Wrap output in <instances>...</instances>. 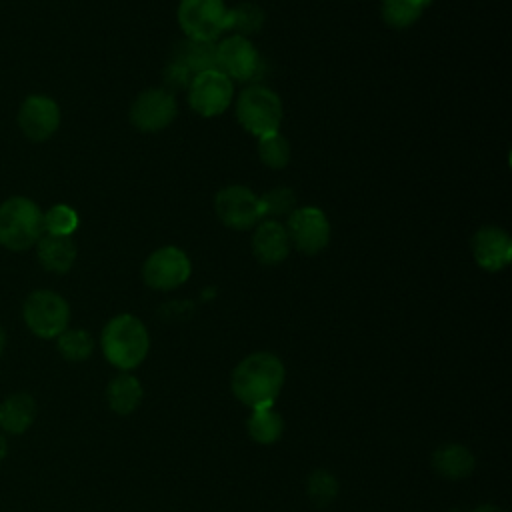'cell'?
<instances>
[{"label": "cell", "instance_id": "obj_1", "mask_svg": "<svg viewBox=\"0 0 512 512\" xmlns=\"http://www.w3.org/2000/svg\"><path fill=\"white\" fill-rule=\"evenodd\" d=\"M282 384L284 364L270 352H254L246 356L232 372L234 396L252 410L274 406Z\"/></svg>", "mask_w": 512, "mask_h": 512}, {"label": "cell", "instance_id": "obj_2", "mask_svg": "<svg viewBox=\"0 0 512 512\" xmlns=\"http://www.w3.org/2000/svg\"><path fill=\"white\" fill-rule=\"evenodd\" d=\"M100 344L106 360L128 372L146 358L150 338L142 320L132 314H118L104 326Z\"/></svg>", "mask_w": 512, "mask_h": 512}, {"label": "cell", "instance_id": "obj_3", "mask_svg": "<svg viewBox=\"0 0 512 512\" xmlns=\"http://www.w3.org/2000/svg\"><path fill=\"white\" fill-rule=\"evenodd\" d=\"M44 214L22 196H14L0 206V244L8 250H26L40 240Z\"/></svg>", "mask_w": 512, "mask_h": 512}, {"label": "cell", "instance_id": "obj_4", "mask_svg": "<svg viewBox=\"0 0 512 512\" xmlns=\"http://www.w3.org/2000/svg\"><path fill=\"white\" fill-rule=\"evenodd\" d=\"M236 118L254 136L276 132L282 122V100L266 86L244 88L236 100Z\"/></svg>", "mask_w": 512, "mask_h": 512}, {"label": "cell", "instance_id": "obj_5", "mask_svg": "<svg viewBox=\"0 0 512 512\" xmlns=\"http://www.w3.org/2000/svg\"><path fill=\"white\" fill-rule=\"evenodd\" d=\"M24 322L40 338L60 336L70 320L68 302L52 290H36L24 302Z\"/></svg>", "mask_w": 512, "mask_h": 512}, {"label": "cell", "instance_id": "obj_6", "mask_svg": "<svg viewBox=\"0 0 512 512\" xmlns=\"http://www.w3.org/2000/svg\"><path fill=\"white\" fill-rule=\"evenodd\" d=\"M224 0H180L178 24L186 38L214 42L226 30Z\"/></svg>", "mask_w": 512, "mask_h": 512}, {"label": "cell", "instance_id": "obj_7", "mask_svg": "<svg viewBox=\"0 0 512 512\" xmlns=\"http://www.w3.org/2000/svg\"><path fill=\"white\" fill-rule=\"evenodd\" d=\"M232 96V80L216 68L194 74L188 86V104L196 114L204 118L222 114L230 106Z\"/></svg>", "mask_w": 512, "mask_h": 512}, {"label": "cell", "instance_id": "obj_8", "mask_svg": "<svg viewBox=\"0 0 512 512\" xmlns=\"http://www.w3.org/2000/svg\"><path fill=\"white\" fill-rule=\"evenodd\" d=\"M214 212L218 220L232 230H248L262 220L260 198L240 184L218 190L214 198Z\"/></svg>", "mask_w": 512, "mask_h": 512}, {"label": "cell", "instance_id": "obj_9", "mask_svg": "<svg viewBox=\"0 0 512 512\" xmlns=\"http://www.w3.org/2000/svg\"><path fill=\"white\" fill-rule=\"evenodd\" d=\"M190 272V258L176 246H162L154 250L142 266L144 282L154 290H174L190 278Z\"/></svg>", "mask_w": 512, "mask_h": 512}, {"label": "cell", "instance_id": "obj_10", "mask_svg": "<svg viewBox=\"0 0 512 512\" xmlns=\"http://www.w3.org/2000/svg\"><path fill=\"white\" fill-rule=\"evenodd\" d=\"M290 246L302 254H318L330 242V222L316 206L296 208L286 224Z\"/></svg>", "mask_w": 512, "mask_h": 512}, {"label": "cell", "instance_id": "obj_11", "mask_svg": "<svg viewBox=\"0 0 512 512\" xmlns=\"http://www.w3.org/2000/svg\"><path fill=\"white\" fill-rule=\"evenodd\" d=\"M178 106L172 92L166 88H150L136 96L130 106V122L140 132L164 130L176 118Z\"/></svg>", "mask_w": 512, "mask_h": 512}, {"label": "cell", "instance_id": "obj_12", "mask_svg": "<svg viewBox=\"0 0 512 512\" xmlns=\"http://www.w3.org/2000/svg\"><path fill=\"white\" fill-rule=\"evenodd\" d=\"M216 70L230 80H248L258 70V50L248 38L232 34L216 44Z\"/></svg>", "mask_w": 512, "mask_h": 512}, {"label": "cell", "instance_id": "obj_13", "mask_svg": "<svg viewBox=\"0 0 512 512\" xmlns=\"http://www.w3.org/2000/svg\"><path fill=\"white\" fill-rule=\"evenodd\" d=\"M472 256L486 272H498L510 264L512 240L498 226H482L472 236Z\"/></svg>", "mask_w": 512, "mask_h": 512}, {"label": "cell", "instance_id": "obj_14", "mask_svg": "<svg viewBox=\"0 0 512 512\" xmlns=\"http://www.w3.org/2000/svg\"><path fill=\"white\" fill-rule=\"evenodd\" d=\"M18 124L30 140H46L60 124L58 104L48 96H28L20 106Z\"/></svg>", "mask_w": 512, "mask_h": 512}, {"label": "cell", "instance_id": "obj_15", "mask_svg": "<svg viewBox=\"0 0 512 512\" xmlns=\"http://www.w3.org/2000/svg\"><path fill=\"white\" fill-rule=\"evenodd\" d=\"M290 240L286 226L278 220H262L252 234V254L264 266H276L286 260L290 252Z\"/></svg>", "mask_w": 512, "mask_h": 512}, {"label": "cell", "instance_id": "obj_16", "mask_svg": "<svg viewBox=\"0 0 512 512\" xmlns=\"http://www.w3.org/2000/svg\"><path fill=\"white\" fill-rule=\"evenodd\" d=\"M38 244V260L40 264L56 274H64L72 268L76 260V246L70 236H56V234H42Z\"/></svg>", "mask_w": 512, "mask_h": 512}, {"label": "cell", "instance_id": "obj_17", "mask_svg": "<svg viewBox=\"0 0 512 512\" xmlns=\"http://www.w3.org/2000/svg\"><path fill=\"white\" fill-rule=\"evenodd\" d=\"M432 466L440 476L460 480L474 470V454L464 444H442L432 454Z\"/></svg>", "mask_w": 512, "mask_h": 512}, {"label": "cell", "instance_id": "obj_18", "mask_svg": "<svg viewBox=\"0 0 512 512\" xmlns=\"http://www.w3.org/2000/svg\"><path fill=\"white\" fill-rule=\"evenodd\" d=\"M170 62L186 68L192 76L198 72H204V70H214L216 68V44L186 38L176 44Z\"/></svg>", "mask_w": 512, "mask_h": 512}, {"label": "cell", "instance_id": "obj_19", "mask_svg": "<svg viewBox=\"0 0 512 512\" xmlns=\"http://www.w3.org/2000/svg\"><path fill=\"white\" fill-rule=\"evenodd\" d=\"M36 418V402L30 394H12L0 404V426L10 434H22Z\"/></svg>", "mask_w": 512, "mask_h": 512}, {"label": "cell", "instance_id": "obj_20", "mask_svg": "<svg viewBox=\"0 0 512 512\" xmlns=\"http://www.w3.org/2000/svg\"><path fill=\"white\" fill-rule=\"evenodd\" d=\"M142 394L144 392H142L138 378H134L128 372H122L110 380V384L106 388V402L112 412H116L120 416H128L130 412H134L138 408Z\"/></svg>", "mask_w": 512, "mask_h": 512}, {"label": "cell", "instance_id": "obj_21", "mask_svg": "<svg viewBox=\"0 0 512 512\" xmlns=\"http://www.w3.org/2000/svg\"><path fill=\"white\" fill-rule=\"evenodd\" d=\"M430 2L432 0H382L380 14L388 26L404 30L422 16Z\"/></svg>", "mask_w": 512, "mask_h": 512}, {"label": "cell", "instance_id": "obj_22", "mask_svg": "<svg viewBox=\"0 0 512 512\" xmlns=\"http://www.w3.org/2000/svg\"><path fill=\"white\" fill-rule=\"evenodd\" d=\"M246 428H248V434L252 440H256L260 444H272L280 438V434L284 430V420L274 410V406L256 408V410H252V414L246 422Z\"/></svg>", "mask_w": 512, "mask_h": 512}, {"label": "cell", "instance_id": "obj_23", "mask_svg": "<svg viewBox=\"0 0 512 512\" xmlns=\"http://www.w3.org/2000/svg\"><path fill=\"white\" fill-rule=\"evenodd\" d=\"M262 24H264V12L258 4L242 2L234 8H228L226 30H232L238 36L246 38V34H254L262 28Z\"/></svg>", "mask_w": 512, "mask_h": 512}, {"label": "cell", "instance_id": "obj_24", "mask_svg": "<svg viewBox=\"0 0 512 512\" xmlns=\"http://www.w3.org/2000/svg\"><path fill=\"white\" fill-rule=\"evenodd\" d=\"M256 148L262 164H266L268 168L280 170L290 162V142L278 130L258 136Z\"/></svg>", "mask_w": 512, "mask_h": 512}, {"label": "cell", "instance_id": "obj_25", "mask_svg": "<svg viewBox=\"0 0 512 512\" xmlns=\"http://www.w3.org/2000/svg\"><path fill=\"white\" fill-rule=\"evenodd\" d=\"M58 338V350L66 360L80 362L86 360L94 350V340L86 330H64Z\"/></svg>", "mask_w": 512, "mask_h": 512}, {"label": "cell", "instance_id": "obj_26", "mask_svg": "<svg viewBox=\"0 0 512 512\" xmlns=\"http://www.w3.org/2000/svg\"><path fill=\"white\" fill-rule=\"evenodd\" d=\"M260 198V210L262 218L276 220L278 216H290L296 208V196L290 188H272Z\"/></svg>", "mask_w": 512, "mask_h": 512}, {"label": "cell", "instance_id": "obj_27", "mask_svg": "<svg viewBox=\"0 0 512 512\" xmlns=\"http://www.w3.org/2000/svg\"><path fill=\"white\" fill-rule=\"evenodd\" d=\"M306 490H308L310 500H312L318 508H324V506H328V504L338 496V482H336V478H334L330 472H326V470H314V472L308 476Z\"/></svg>", "mask_w": 512, "mask_h": 512}, {"label": "cell", "instance_id": "obj_28", "mask_svg": "<svg viewBox=\"0 0 512 512\" xmlns=\"http://www.w3.org/2000/svg\"><path fill=\"white\" fill-rule=\"evenodd\" d=\"M78 228V214L70 206L58 204L44 214V232L56 236H70Z\"/></svg>", "mask_w": 512, "mask_h": 512}, {"label": "cell", "instance_id": "obj_29", "mask_svg": "<svg viewBox=\"0 0 512 512\" xmlns=\"http://www.w3.org/2000/svg\"><path fill=\"white\" fill-rule=\"evenodd\" d=\"M190 80H192V74H190L186 68L174 64V62H170V64L166 66V70H164V82H166V90H168V92H172V90H184V88L188 90Z\"/></svg>", "mask_w": 512, "mask_h": 512}, {"label": "cell", "instance_id": "obj_30", "mask_svg": "<svg viewBox=\"0 0 512 512\" xmlns=\"http://www.w3.org/2000/svg\"><path fill=\"white\" fill-rule=\"evenodd\" d=\"M472 512H506V510H504V508H500V506H494V504H484V506L474 508Z\"/></svg>", "mask_w": 512, "mask_h": 512}, {"label": "cell", "instance_id": "obj_31", "mask_svg": "<svg viewBox=\"0 0 512 512\" xmlns=\"http://www.w3.org/2000/svg\"><path fill=\"white\" fill-rule=\"evenodd\" d=\"M6 452H8V444H6V438L0 434V460L6 456Z\"/></svg>", "mask_w": 512, "mask_h": 512}, {"label": "cell", "instance_id": "obj_32", "mask_svg": "<svg viewBox=\"0 0 512 512\" xmlns=\"http://www.w3.org/2000/svg\"><path fill=\"white\" fill-rule=\"evenodd\" d=\"M4 346H6V334H4V330H2V326H0V354H2Z\"/></svg>", "mask_w": 512, "mask_h": 512}]
</instances>
